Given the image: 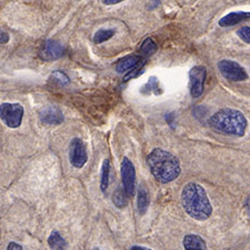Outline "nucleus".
<instances>
[{
    "mask_svg": "<svg viewBox=\"0 0 250 250\" xmlns=\"http://www.w3.org/2000/svg\"><path fill=\"white\" fill-rule=\"evenodd\" d=\"M147 165L152 176L161 184H168L181 173L180 161L164 149L156 148L147 156Z\"/></svg>",
    "mask_w": 250,
    "mask_h": 250,
    "instance_id": "f257e3e1",
    "label": "nucleus"
},
{
    "mask_svg": "<svg viewBox=\"0 0 250 250\" xmlns=\"http://www.w3.org/2000/svg\"><path fill=\"white\" fill-rule=\"evenodd\" d=\"M181 204L191 218L196 220H207L212 213V206L207 192L200 185L188 183L181 191Z\"/></svg>",
    "mask_w": 250,
    "mask_h": 250,
    "instance_id": "f03ea898",
    "label": "nucleus"
},
{
    "mask_svg": "<svg viewBox=\"0 0 250 250\" xmlns=\"http://www.w3.org/2000/svg\"><path fill=\"white\" fill-rule=\"evenodd\" d=\"M209 126L223 135L243 137L247 128V119L243 112L231 108H224L209 118Z\"/></svg>",
    "mask_w": 250,
    "mask_h": 250,
    "instance_id": "7ed1b4c3",
    "label": "nucleus"
},
{
    "mask_svg": "<svg viewBox=\"0 0 250 250\" xmlns=\"http://www.w3.org/2000/svg\"><path fill=\"white\" fill-rule=\"evenodd\" d=\"M23 107L20 104L3 103L0 104V119L7 127L18 128L22 123Z\"/></svg>",
    "mask_w": 250,
    "mask_h": 250,
    "instance_id": "20e7f679",
    "label": "nucleus"
},
{
    "mask_svg": "<svg viewBox=\"0 0 250 250\" xmlns=\"http://www.w3.org/2000/svg\"><path fill=\"white\" fill-rule=\"evenodd\" d=\"M218 69L226 79L230 82H244L248 78V75L243 67L231 60H221L218 62Z\"/></svg>",
    "mask_w": 250,
    "mask_h": 250,
    "instance_id": "39448f33",
    "label": "nucleus"
},
{
    "mask_svg": "<svg viewBox=\"0 0 250 250\" xmlns=\"http://www.w3.org/2000/svg\"><path fill=\"white\" fill-rule=\"evenodd\" d=\"M69 160L75 168H83L88 160L86 145L79 138H74L69 146Z\"/></svg>",
    "mask_w": 250,
    "mask_h": 250,
    "instance_id": "423d86ee",
    "label": "nucleus"
},
{
    "mask_svg": "<svg viewBox=\"0 0 250 250\" xmlns=\"http://www.w3.org/2000/svg\"><path fill=\"white\" fill-rule=\"evenodd\" d=\"M122 180L124 190L127 193V196H134L136 186V170L134 164L127 157H125L122 163Z\"/></svg>",
    "mask_w": 250,
    "mask_h": 250,
    "instance_id": "0eeeda50",
    "label": "nucleus"
},
{
    "mask_svg": "<svg viewBox=\"0 0 250 250\" xmlns=\"http://www.w3.org/2000/svg\"><path fill=\"white\" fill-rule=\"evenodd\" d=\"M207 71L203 66H196L189 72L190 79V94L192 98H198L204 92V86Z\"/></svg>",
    "mask_w": 250,
    "mask_h": 250,
    "instance_id": "6e6552de",
    "label": "nucleus"
},
{
    "mask_svg": "<svg viewBox=\"0 0 250 250\" xmlns=\"http://www.w3.org/2000/svg\"><path fill=\"white\" fill-rule=\"evenodd\" d=\"M64 54V47L62 43L56 42V40H47L42 43V49L39 51L40 58L45 62H52L62 57Z\"/></svg>",
    "mask_w": 250,
    "mask_h": 250,
    "instance_id": "1a4fd4ad",
    "label": "nucleus"
},
{
    "mask_svg": "<svg viewBox=\"0 0 250 250\" xmlns=\"http://www.w3.org/2000/svg\"><path fill=\"white\" fill-rule=\"evenodd\" d=\"M40 122L49 126H58L63 122L64 117L60 108L56 106H47L39 110Z\"/></svg>",
    "mask_w": 250,
    "mask_h": 250,
    "instance_id": "9d476101",
    "label": "nucleus"
},
{
    "mask_svg": "<svg viewBox=\"0 0 250 250\" xmlns=\"http://www.w3.org/2000/svg\"><path fill=\"white\" fill-rule=\"evenodd\" d=\"M185 250H208L206 241L198 235H187L183 240Z\"/></svg>",
    "mask_w": 250,
    "mask_h": 250,
    "instance_id": "9b49d317",
    "label": "nucleus"
},
{
    "mask_svg": "<svg viewBox=\"0 0 250 250\" xmlns=\"http://www.w3.org/2000/svg\"><path fill=\"white\" fill-rule=\"evenodd\" d=\"M248 17L249 13H244V11H240V13H231L225 16L224 18H221L219 20V25L221 27H231L241 21H244V20H246Z\"/></svg>",
    "mask_w": 250,
    "mask_h": 250,
    "instance_id": "f8f14e48",
    "label": "nucleus"
},
{
    "mask_svg": "<svg viewBox=\"0 0 250 250\" xmlns=\"http://www.w3.org/2000/svg\"><path fill=\"white\" fill-rule=\"evenodd\" d=\"M141 62V57L138 55L134 56H128V57H125L124 59L120 60V62L117 63L116 70L119 72V74H123V72H126L130 70L137 66Z\"/></svg>",
    "mask_w": 250,
    "mask_h": 250,
    "instance_id": "ddd939ff",
    "label": "nucleus"
},
{
    "mask_svg": "<svg viewBox=\"0 0 250 250\" xmlns=\"http://www.w3.org/2000/svg\"><path fill=\"white\" fill-rule=\"evenodd\" d=\"M48 245L52 250H66L67 241L58 231H52L48 238Z\"/></svg>",
    "mask_w": 250,
    "mask_h": 250,
    "instance_id": "4468645a",
    "label": "nucleus"
},
{
    "mask_svg": "<svg viewBox=\"0 0 250 250\" xmlns=\"http://www.w3.org/2000/svg\"><path fill=\"white\" fill-rule=\"evenodd\" d=\"M148 206H149L148 192L146 189H145V187L140 186L138 190V210L141 215L146 213Z\"/></svg>",
    "mask_w": 250,
    "mask_h": 250,
    "instance_id": "2eb2a0df",
    "label": "nucleus"
},
{
    "mask_svg": "<svg viewBox=\"0 0 250 250\" xmlns=\"http://www.w3.org/2000/svg\"><path fill=\"white\" fill-rule=\"evenodd\" d=\"M109 173H110V161L108 159H104L103 164V170H102V183H100V187H102L103 192L107 190L108 185H109Z\"/></svg>",
    "mask_w": 250,
    "mask_h": 250,
    "instance_id": "dca6fc26",
    "label": "nucleus"
},
{
    "mask_svg": "<svg viewBox=\"0 0 250 250\" xmlns=\"http://www.w3.org/2000/svg\"><path fill=\"white\" fill-rule=\"evenodd\" d=\"M116 34V30L114 29H100L95 34L94 36V42L95 43H103L104 42L114 37Z\"/></svg>",
    "mask_w": 250,
    "mask_h": 250,
    "instance_id": "f3484780",
    "label": "nucleus"
},
{
    "mask_svg": "<svg viewBox=\"0 0 250 250\" xmlns=\"http://www.w3.org/2000/svg\"><path fill=\"white\" fill-rule=\"evenodd\" d=\"M157 49H158V47H157V43L151 38L145 39L144 42L141 43V46H140L141 54H144L146 56L154 55L155 52L157 51Z\"/></svg>",
    "mask_w": 250,
    "mask_h": 250,
    "instance_id": "a211bd4d",
    "label": "nucleus"
},
{
    "mask_svg": "<svg viewBox=\"0 0 250 250\" xmlns=\"http://www.w3.org/2000/svg\"><path fill=\"white\" fill-rule=\"evenodd\" d=\"M127 193L125 192L123 188H118L117 190L114 192V196H112V201L116 207L118 208H124L125 206L127 205Z\"/></svg>",
    "mask_w": 250,
    "mask_h": 250,
    "instance_id": "6ab92c4d",
    "label": "nucleus"
},
{
    "mask_svg": "<svg viewBox=\"0 0 250 250\" xmlns=\"http://www.w3.org/2000/svg\"><path fill=\"white\" fill-rule=\"evenodd\" d=\"M50 79L54 83H57L58 84H60V86H67V84L70 83L68 76L64 74V72L59 71V70H56L52 72V74L50 75Z\"/></svg>",
    "mask_w": 250,
    "mask_h": 250,
    "instance_id": "aec40b11",
    "label": "nucleus"
},
{
    "mask_svg": "<svg viewBox=\"0 0 250 250\" xmlns=\"http://www.w3.org/2000/svg\"><path fill=\"white\" fill-rule=\"evenodd\" d=\"M237 35L239 36V38L244 40L246 43H250V27L249 26H245L243 28H240L239 30L237 31Z\"/></svg>",
    "mask_w": 250,
    "mask_h": 250,
    "instance_id": "412c9836",
    "label": "nucleus"
},
{
    "mask_svg": "<svg viewBox=\"0 0 250 250\" xmlns=\"http://www.w3.org/2000/svg\"><path fill=\"white\" fill-rule=\"evenodd\" d=\"M130 70H131V72H129L126 77L124 78V82H127V80H129L130 78H134V77H136V76L143 74V64H141V62Z\"/></svg>",
    "mask_w": 250,
    "mask_h": 250,
    "instance_id": "4be33fe9",
    "label": "nucleus"
},
{
    "mask_svg": "<svg viewBox=\"0 0 250 250\" xmlns=\"http://www.w3.org/2000/svg\"><path fill=\"white\" fill-rule=\"evenodd\" d=\"M9 42V35L6 31L0 29V43H7Z\"/></svg>",
    "mask_w": 250,
    "mask_h": 250,
    "instance_id": "5701e85b",
    "label": "nucleus"
},
{
    "mask_svg": "<svg viewBox=\"0 0 250 250\" xmlns=\"http://www.w3.org/2000/svg\"><path fill=\"white\" fill-rule=\"evenodd\" d=\"M7 250H23V249H22V247L19 244L11 241V243H9V245H8Z\"/></svg>",
    "mask_w": 250,
    "mask_h": 250,
    "instance_id": "b1692460",
    "label": "nucleus"
},
{
    "mask_svg": "<svg viewBox=\"0 0 250 250\" xmlns=\"http://www.w3.org/2000/svg\"><path fill=\"white\" fill-rule=\"evenodd\" d=\"M102 1H103V3H104V5L110 6V5H116V3L122 2V1H124V0H102Z\"/></svg>",
    "mask_w": 250,
    "mask_h": 250,
    "instance_id": "393cba45",
    "label": "nucleus"
},
{
    "mask_svg": "<svg viewBox=\"0 0 250 250\" xmlns=\"http://www.w3.org/2000/svg\"><path fill=\"white\" fill-rule=\"evenodd\" d=\"M130 250H151L149 248H146V247H140V246H134V247H131Z\"/></svg>",
    "mask_w": 250,
    "mask_h": 250,
    "instance_id": "a878e982",
    "label": "nucleus"
},
{
    "mask_svg": "<svg viewBox=\"0 0 250 250\" xmlns=\"http://www.w3.org/2000/svg\"><path fill=\"white\" fill-rule=\"evenodd\" d=\"M95 250H99V249H97V248H96V249H95Z\"/></svg>",
    "mask_w": 250,
    "mask_h": 250,
    "instance_id": "bb28decb",
    "label": "nucleus"
}]
</instances>
